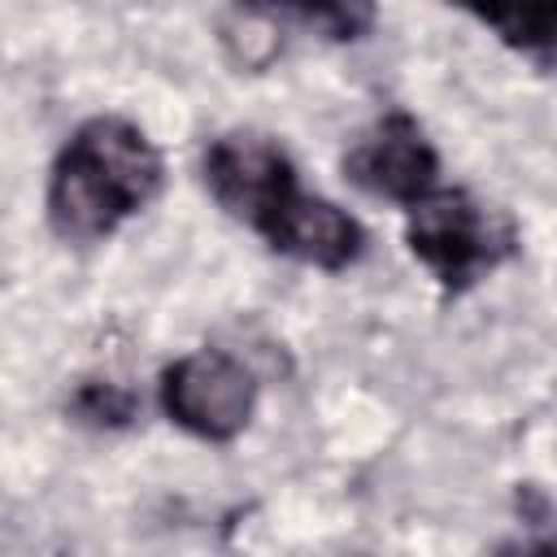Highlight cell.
Here are the masks:
<instances>
[{
    "label": "cell",
    "instance_id": "1",
    "mask_svg": "<svg viewBox=\"0 0 557 557\" xmlns=\"http://www.w3.org/2000/svg\"><path fill=\"white\" fill-rule=\"evenodd\" d=\"M200 174L226 218L248 226L270 252L344 274L366 252V226L335 200L300 183L296 161L274 135L226 131L205 144Z\"/></svg>",
    "mask_w": 557,
    "mask_h": 557
},
{
    "label": "cell",
    "instance_id": "2",
    "mask_svg": "<svg viewBox=\"0 0 557 557\" xmlns=\"http://www.w3.org/2000/svg\"><path fill=\"white\" fill-rule=\"evenodd\" d=\"M165 183L152 135L122 113L83 117L48 165L44 218L61 244H104L139 218Z\"/></svg>",
    "mask_w": 557,
    "mask_h": 557
},
{
    "label": "cell",
    "instance_id": "3",
    "mask_svg": "<svg viewBox=\"0 0 557 557\" xmlns=\"http://www.w3.org/2000/svg\"><path fill=\"white\" fill-rule=\"evenodd\" d=\"M405 248L444 296H466L518 252V231L470 187L435 183L405 205Z\"/></svg>",
    "mask_w": 557,
    "mask_h": 557
},
{
    "label": "cell",
    "instance_id": "4",
    "mask_svg": "<svg viewBox=\"0 0 557 557\" xmlns=\"http://www.w3.org/2000/svg\"><path fill=\"white\" fill-rule=\"evenodd\" d=\"M161 413L205 444H231L248 431L261 387L244 357L226 348H191L174 357L157 379Z\"/></svg>",
    "mask_w": 557,
    "mask_h": 557
},
{
    "label": "cell",
    "instance_id": "5",
    "mask_svg": "<svg viewBox=\"0 0 557 557\" xmlns=\"http://www.w3.org/2000/svg\"><path fill=\"white\" fill-rule=\"evenodd\" d=\"M344 178L374 196V200H392V205H413L418 196H426L440 183V152L426 139L422 122L405 109H392L383 117H374L344 152Z\"/></svg>",
    "mask_w": 557,
    "mask_h": 557
},
{
    "label": "cell",
    "instance_id": "6",
    "mask_svg": "<svg viewBox=\"0 0 557 557\" xmlns=\"http://www.w3.org/2000/svg\"><path fill=\"white\" fill-rule=\"evenodd\" d=\"M505 48L531 61H557V0H448Z\"/></svg>",
    "mask_w": 557,
    "mask_h": 557
},
{
    "label": "cell",
    "instance_id": "7",
    "mask_svg": "<svg viewBox=\"0 0 557 557\" xmlns=\"http://www.w3.org/2000/svg\"><path fill=\"white\" fill-rule=\"evenodd\" d=\"M239 4L296 17L300 26L318 30L322 39H335V44H357L379 22V0H239Z\"/></svg>",
    "mask_w": 557,
    "mask_h": 557
},
{
    "label": "cell",
    "instance_id": "8",
    "mask_svg": "<svg viewBox=\"0 0 557 557\" xmlns=\"http://www.w3.org/2000/svg\"><path fill=\"white\" fill-rule=\"evenodd\" d=\"M139 400L131 387L113 383V379H87L78 383L74 400H70V413L83 422V426H96V431H117L135 418Z\"/></svg>",
    "mask_w": 557,
    "mask_h": 557
}]
</instances>
